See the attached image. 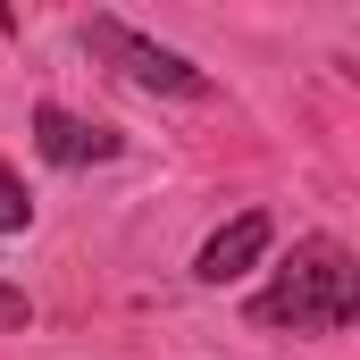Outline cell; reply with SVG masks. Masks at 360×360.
<instances>
[{
    "label": "cell",
    "instance_id": "5b68a950",
    "mask_svg": "<svg viewBox=\"0 0 360 360\" xmlns=\"http://www.w3.org/2000/svg\"><path fill=\"white\" fill-rule=\"evenodd\" d=\"M25 226H34V193H25L17 168L0 160V235H25Z\"/></svg>",
    "mask_w": 360,
    "mask_h": 360
},
{
    "label": "cell",
    "instance_id": "7a4b0ae2",
    "mask_svg": "<svg viewBox=\"0 0 360 360\" xmlns=\"http://www.w3.org/2000/svg\"><path fill=\"white\" fill-rule=\"evenodd\" d=\"M84 51H92V59H109L126 84H143V92H168V101H210V76H201L184 51L151 42V34H134V25H117V17H92V25H84Z\"/></svg>",
    "mask_w": 360,
    "mask_h": 360
},
{
    "label": "cell",
    "instance_id": "3957f363",
    "mask_svg": "<svg viewBox=\"0 0 360 360\" xmlns=\"http://www.w3.org/2000/svg\"><path fill=\"white\" fill-rule=\"evenodd\" d=\"M276 243V218L269 210H243V218H226L210 243H201V260H193V276L201 285H235L243 269H260V252Z\"/></svg>",
    "mask_w": 360,
    "mask_h": 360
},
{
    "label": "cell",
    "instance_id": "6da1fadb",
    "mask_svg": "<svg viewBox=\"0 0 360 360\" xmlns=\"http://www.w3.org/2000/svg\"><path fill=\"white\" fill-rule=\"evenodd\" d=\"M360 310V269L335 235H302L293 260L252 293V327H293V335H344Z\"/></svg>",
    "mask_w": 360,
    "mask_h": 360
},
{
    "label": "cell",
    "instance_id": "277c9868",
    "mask_svg": "<svg viewBox=\"0 0 360 360\" xmlns=\"http://www.w3.org/2000/svg\"><path fill=\"white\" fill-rule=\"evenodd\" d=\"M34 143H42V160H59V168H92V160H117V151H126L109 126H84V117L59 109V101L34 109Z\"/></svg>",
    "mask_w": 360,
    "mask_h": 360
}]
</instances>
